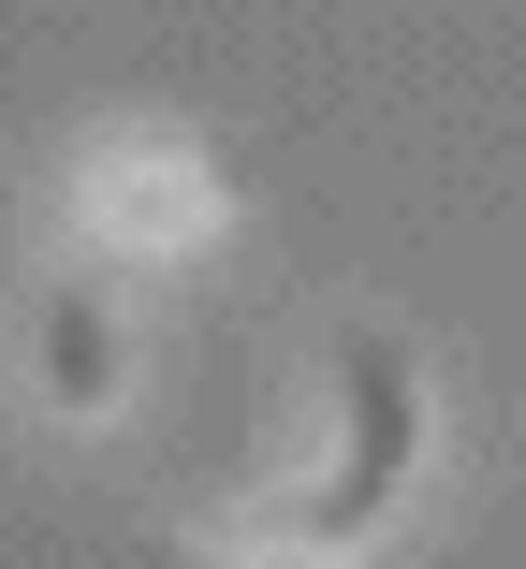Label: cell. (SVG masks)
<instances>
[{
    "label": "cell",
    "mask_w": 526,
    "mask_h": 569,
    "mask_svg": "<svg viewBox=\"0 0 526 569\" xmlns=\"http://www.w3.org/2000/svg\"><path fill=\"white\" fill-rule=\"evenodd\" d=\"M409 468H425V351H409L395 321H351V336H337V468L307 482L292 540H307V555L366 540V526L395 511Z\"/></svg>",
    "instance_id": "cell-1"
},
{
    "label": "cell",
    "mask_w": 526,
    "mask_h": 569,
    "mask_svg": "<svg viewBox=\"0 0 526 569\" xmlns=\"http://www.w3.org/2000/svg\"><path fill=\"white\" fill-rule=\"evenodd\" d=\"M88 204H102V234H132V249H176L190 219H205V176H190L176 147H118Z\"/></svg>",
    "instance_id": "cell-2"
},
{
    "label": "cell",
    "mask_w": 526,
    "mask_h": 569,
    "mask_svg": "<svg viewBox=\"0 0 526 569\" xmlns=\"http://www.w3.org/2000/svg\"><path fill=\"white\" fill-rule=\"evenodd\" d=\"M118 307H102V292H44V395L59 409H102V395H118Z\"/></svg>",
    "instance_id": "cell-3"
},
{
    "label": "cell",
    "mask_w": 526,
    "mask_h": 569,
    "mask_svg": "<svg viewBox=\"0 0 526 569\" xmlns=\"http://www.w3.org/2000/svg\"><path fill=\"white\" fill-rule=\"evenodd\" d=\"M161 569H292V555H190V540H161Z\"/></svg>",
    "instance_id": "cell-4"
}]
</instances>
